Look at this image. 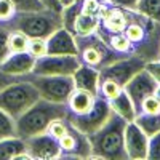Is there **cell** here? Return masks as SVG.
Listing matches in <instances>:
<instances>
[{"mask_svg": "<svg viewBox=\"0 0 160 160\" xmlns=\"http://www.w3.org/2000/svg\"><path fill=\"white\" fill-rule=\"evenodd\" d=\"M127 15L128 19L123 34L133 47V56H138L146 62L160 59V22L138 10H128Z\"/></svg>", "mask_w": 160, "mask_h": 160, "instance_id": "1", "label": "cell"}, {"mask_svg": "<svg viewBox=\"0 0 160 160\" xmlns=\"http://www.w3.org/2000/svg\"><path fill=\"white\" fill-rule=\"evenodd\" d=\"M127 120L112 111L111 117L98 131L88 136L91 146V157L123 160L128 158L125 151V127Z\"/></svg>", "mask_w": 160, "mask_h": 160, "instance_id": "2", "label": "cell"}, {"mask_svg": "<svg viewBox=\"0 0 160 160\" xmlns=\"http://www.w3.org/2000/svg\"><path fill=\"white\" fill-rule=\"evenodd\" d=\"M69 114L68 104L62 102H51L40 98L35 104L21 114L16 118V136L28 139L37 135H42L48 130L53 120L66 118Z\"/></svg>", "mask_w": 160, "mask_h": 160, "instance_id": "3", "label": "cell"}, {"mask_svg": "<svg viewBox=\"0 0 160 160\" xmlns=\"http://www.w3.org/2000/svg\"><path fill=\"white\" fill-rule=\"evenodd\" d=\"M10 31H21L29 38H48L53 32L62 28L61 11L48 8L37 11H16L11 19L5 21Z\"/></svg>", "mask_w": 160, "mask_h": 160, "instance_id": "4", "label": "cell"}, {"mask_svg": "<svg viewBox=\"0 0 160 160\" xmlns=\"http://www.w3.org/2000/svg\"><path fill=\"white\" fill-rule=\"evenodd\" d=\"M40 99V93L28 78L19 77L0 90V109L18 118Z\"/></svg>", "mask_w": 160, "mask_h": 160, "instance_id": "5", "label": "cell"}, {"mask_svg": "<svg viewBox=\"0 0 160 160\" xmlns=\"http://www.w3.org/2000/svg\"><path fill=\"white\" fill-rule=\"evenodd\" d=\"M75 42H77V50H78L77 56L80 58L82 64L93 66L98 71L109 66L111 62L123 58L122 55H118L117 51H114L106 43L98 32H93L90 35H77Z\"/></svg>", "mask_w": 160, "mask_h": 160, "instance_id": "6", "label": "cell"}, {"mask_svg": "<svg viewBox=\"0 0 160 160\" xmlns=\"http://www.w3.org/2000/svg\"><path fill=\"white\" fill-rule=\"evenodd\" d=\"M29 82L34 83V87L38 90L40 98H43L51 102H62L68 104V99L71 93L75 88L72 75H35L28 74L22 75Z\"/></svg>", "mask_w": 160, "mask_h": 160, "instance_id": "7", "label": "cell"}, {"mask_svg": "<svg viewBox=\"0 0 160 160\" xmlns=\"http://www.w3.org/2000/svg\"><path fill=\"white\" fill-rule=\"evenodd\" d=\"M112 114V108L109 104V99H106L104 96H96V101L93 104V108L87 114H72L69 112L66 120L68 123L77 128L78 131L85 133L87 136L93 135L95 131H98Z\"/></svg>", "mask_w": 160, "mask_h": 160, "instance_id": "8", "label": "cell"}, {"mask_svg": "<svg viewBox=\"0 0 160 160\" xmlns=\"http://www.w3.org/2000/svg\"><path fill=\"white\" fill-rule=\"evenodd\" d=\"M82 64L77 55H45L35 59L31 74L35 75H72Z\"/></svg>", "mask_w": 160, "mask_h": 160, "instance_id": "9", "label": "cell"}, {"mask_svg": "<svg viewBox=\"0 0 160 160\" xmlns=\"http://www.w3.org/2000/svg\"><path fill=\"white\" fill-rule=\"evenodd\" d=\"M144 68H146V61L138 58V56L120 58L99 71V82L109 78V80L117 82L120 87H125V83L128 80Z\"/></svg>", "mask_w": 160, "mask_h": 160, "instance_id": "10", "label": "cell"}, {"mask_svg": "<svg viewBox=\"0 0 160 160\" xmlns=\"http://www.w3.org/2000/svg\"><path fill=\"white\" fill-rule=\"evenodd\" d=\"M157 87H158V82L151 75V72L146 68L141 69L138 74H135L125 83L123 90L127 91V95L130 96L133 104H135L136 114H139V111H141L142 101L151 95H155Z\"/></svg>", "mask_w": 160, "mask_h": 160, "instance_id": "11", "label": "cell"}, {"mask_svg": "<svg viewBox=\"0 0 160 160\" xmlns=\"http://www.w3.org/2000/svg\"><path fill=\"white\" fill-rule=\"evenodd\" d=\"M68 122V120H66ZM61 157H74V158H87L91 157L90 139L85 133L78 131L72 125H69L68 133L59 138Z\"/></svg>", "mask_w": 160, "mask_h": 160, "instance_id": "12", "label": "cell"}, {"mask_svg": "<svg viewBox=\"0 0 160 160\" xmlns=\"http://www.w3.org/2000/svg\"><path fill=\"white\" fill-rule=\"evenodd\" d=\"M26 141V151L29 152L32 158H56L61 157L59 139L51 136L48 131L37 135L32 138L24 139Z\"/></svg>", "mask_w": 160, "mask_h": 160, "instance_id": "13", "label": "cell"}, {"mask_svg": "<svg viewBox=\"0 0 160 160\" xmlns=\"http://www.w3.org/2000/svg\"><path fill=\"white\" fill-rule=\"evenodd\" d=\"M148 146L149 136L135 122H128L125 127V151L128 158H148Z\"/></svg>", "mask_w": 160, "mask_h": 160, "instance_id": "14", "label": "cell"}, {"mask_svg": "<svg viewBox=\"0 0 160 160\" xmlns=\"http://www.w3.org/2000/svg\"><path fill=\"white\" fill-rule=\"evenodd\" d=\"M35 59L29 51H19V53H11V55L0 64V71L13 75V77H22L32 72Z\"/></svg>", "mask_w": 160, "mask_h": 160, "instance_id": "15", "label": "cell"}, {"mask_svg": "<svg viewBox=\"0 0 160 160\" xmlns=\"http://www.w3.org/2000/svg\"><path fill=\"white\" fill-rule=\"evenodd\" d=\"M77 42L68 29H58L47 38V55H77Z\"/></svg>", "mask_w": 160, "mask_h": 160, "instance_id": "16", "label": "cell"}, {"mask_svg": "<svg viewBox=\"0 0 160 160\" xmlns=\"http://www.w3.org/2000/svg\"><path fill=\"white\" fill-rule=\"evenodd\" d=\"M75 88H82L90 93H93L95 96L99 95V71L93 66L88 64H80L78 69L72 74Z\"/></svg>", "mask_w": 160, "mask_h": 160, "instance_id": "17", "label": "cell"}, {"mask_svg": "<svg viewBox=\"0 0 160 160\" xmlns=\"http://www.w3.org/2000/svg\"><path fill=\"white\" fill-rule=\"evenodd\" d=\"M96 101V96L93 93L82 90V88H74V91L71 93V96L68 99V108L69 112L72 114H87L93 104Z\"/></svg>", "mask_w": 160, "mask_h": 160, "instance_id": "18", "label": "cell"}, {"mask_svg": "<svg viewBox=\"0 0 160 160\" xmlns=\"http://www.w3.org/2000/svg\"><path fill=\"white\" fill-rule=\"evenodd\" d=\"M111 108L115 114H118L120 117H123L127 122H133L136 117V109H135V104H133V101L130 99V96L127 95V91L122 90L118 93V95L115 98H112L109 101Z\"/></svg>", "mask_w": 160, "mask_h": 160, "instance_id": "19", "label": "cell"}, {"mask_svg": "<svg viewBox=\"0 0 160 160\" xmlns=\"http://www.w3.org/2000/svg\"><path fill=\"white\" fill-rule=\"evenodd\" d=\"M99 37L108 43L114 51H117L118 55L125 56H133V47L130 43V40L123 32H112V34H99Z\"/></svg>", "mask_w": 160, "mask_h": 160, "instance_id": "20", "label": "cell"}, {"mask_svg": "<svg viewBox=\"0 0 160 160\" xmlns=\"http://www.w3.org/2000/svg\"><path fill=\"white\" fill-rule=\"evenodd\" d=\"M28 152L26 151V141L19 136H11L0 139V160L16 158L19 154Z\"/></svg>", "mask_w": 160, "mask_h": 160, "instance_id": "21", "label": "cell"}, {"mask_svg": "<svg viewBox=\"0 0 160 160\" xmlns=\"http://www.w3.org/2000/svg\"><path fill=\"white\" fill-rule=\"evenodd\" d=\"M133 122H135L149 138L154 136L155 133H160V112L158 114L139 112V114H136V117H135Z\"/></svg>", "mask_w": 160, "mask_h": 160, "instance_id": "22", "label": "cell"}, {"mask_svg": "<svg viewBox=\"0 0 160 160\" xmlns=\"http://www.w3.org/2000/svg\"><path fill=\"white\" fill-rule=\"evenodd\" d=\"M98 26H99V16L80 13L78 18L75 19L74 37H77V35H90V34L98 31Z\"/></svg>", "mask_w": 160, "mask_h": 160, "instance_id": "23", "label": "cell"}, {"mask_svg": "<svg viewBox=\"0 0 160 160\" xmlns=\"http://www.w3.org/2000/svg\"><path fill=\"white\" fill-rule=\"evenodd\" d=\"M82 13V0H75V2L66 5L61 11V18H62V28L68 29L71 34H74V26H75V19L78 18V15Z\"/></svg>", "mask_w": 160, "mask_h": 160, "instance_id": "24", "label": "cell"}, {"mask_svg": "<svg viewBox=\"0 0 160 160\" xmlns=\"http://www.w3.org/2000/svg\"><path fill=\"white\" fill-rule=\"evenodd\" d=\"M16 136V118L0 109V139Z\"/></svg>", "mask_w": 160, "mask_h": 160, "instance_id": "25", "label": "cell"}, {"mask_svg": "<svg viewBox=\"0 0 160 160\" xmlns=\"http://www.w3.org/2000/svg\"><path fill=\"white\" fill-rule=\"evenodd\" d=\"M136 10L151 19L160 22V0H138Z\"/></svg>", "mask_w": 160, "mask_h": 160, "instance_id": "26", "label": "cell"}, {"mask_svg": "<svg viewBox=\"0 0 160 160\" xmlns=\"http://www.w3.org/2000/svg\"><path fill=\"white\" fill-rule=\"evenodd\" d=\"M8 45L11 53H19V51H28L29 47V37L21 31H11L8 37Z\"/></svg>", "mask_w": 160, "mask_h": 160, "instance_id": "27", "label": "cell"}, {"mask_svg": "<svg viewBox=\"0 0 160 160\" xmlns=\"http://www.w3.org/2000/svg\"><path fill=\"white\" fill-rule=\"evenodd\" d=\"M123 90V87H120L117 82H114V80H101V83H99V93L106 98V99H112L115 98L120 91Z\"/></svg>", "mask_w": 160, "mask_h": 160, "instance_id": "28", "label": "cell"}, {"mask_svg": "<svg viewBox=\"0 0 160 160\" xmlns=\"http://www.w3.org/2000/svg\"><path fill=\"white\" fill-rule=\"evenodd\" d=\"M10 29L5 26V22H0V64H2L10 55V45H8V37H10Z\"/></svg>", "mask_w": 160, "mask_h": 160, "instance_id": "29", "label": "cell"}, {"mask_svg": "<svg viewBox=\"0 0 160 160\" xmlns=\"http://www.w3.org/2000/svg\"><path fill=\"white\" fill-rule=\"evenodd\" d=\"M28 51L34 58H40L47 55V40L45 38H29Z\"/></svg>", "mask_w": 160, "mask_h": 160, "instance_id": "30", "label": "cell"}, {"mask_svg": "<svg viewBox=\"0 0 160 160\" xmlns=\"http://www.w3.org/2000/svg\"><path fill=\"white\" fill-rule=\"evenodd\" d=\"M68 128H69V123L66 122V118H58V120H53L47 131L50 133L51 136H55L56 139H59V138H62L66 133H68Z\"/></svg>", "mask_w": 160, "mask_h": 160, "instance_id": "31", "label": "cell"}, {"mask_svg": "<svg viewBox=\"0 0 160 160\" xmlns=\"http://www.w3.org/2000/svg\"><path fill=\"white\" fill-rule=\"evenodd\" d=\"M16 7V11H37L43 10L45 7L38 0H11Z\"/></svg>", "mask_w": 160, "mask_h": 160, "instance_id": "32", "label": "cell"}, {"mask_svg": "<svg viewBox=\"0 0 160 160\" xmlns=\"http://www.w3.org/2000/svg\"><path fill=\"white\" fill-rule=\"evenodd\" d=\"M15 13H16V7L11 0H0V22L11 19Z\"/></svg>", "mask_w": 160, "mask_h": 160, "instance_id": "33", "label": "cell"}, {"mask_svg": "<svg viewBox=\"0 0 160 160\" xmlns=\"http://www.w3.org/2000/svg\"><path fill=\"white\" fill-rule=\"evenodd\" d=\"M139 112H146V114H158L160 112V101L157 99L155 95L148 96L142 104H141V111Z\"/></svg>", "mask_w": 160, "mask_h": 160, "instance_id": "34", "label": "cell"}, {"mask_svg": "<svg viewBox=\"0 0 160 160\" xmlns=\"http://www.w3.org/2000/svg\"><path fill=\"white\" fill-rule=\"evenodd\" d=\"M148 158H151V160H160V133H155L154 136L149 138Z\"/></svg>", "mask_w": 160, "mask_h": 160, "instance_id": "35", "label": "cell"}, {"mask_svg": "<svg viewBox=\"0 0 160 160\" xmlns=\"http://www.w3.org/2000/svg\"><path fill=\"white\" fill-rule=\"evenodd\" d=\"M146 69H148V71L151 72V75L157 80L158 83H160V59L146 62Z\"/></svg>", "mask_w": 160, "mask_h": 160, "instance_id": "36", "label": "cell"}, {"mask_svg": "<svg viewBox=\"0 0 160 160\" xmlns=\"http://www.w3.org/2000/svg\"><path fill=\"white\" fill-rule=\"evenodd\" d=\"M40 3H42L45 8L48 10H53V11H62V2L61 0H38Z\"/></svg>", "mask_w": 160, "mask_h": 160, "instance_id": "37", "label": "cell"}, {"mask_svg": "<svg viewBox=\"0 0 160 160\" xmlns=\"http://www.w3.org/2000/svg\"><path fill=\"white\" fill-rule=\"evenodd\" d=\"M108 2L122 8H128V10H136V5H138V0H108Z\"/></svg>", "mask_w": 160, "mask_h": 160, "instance_id": "38", "label": "cell"}, {"mask_svg": "<svg viewBox=\"0 0 160 160\" xmlns=\"http://www.w3.org/2000/svg\"><path fill=\"white\" fill-rule=\"evenodd\" d=\"M18 78H19V77H13V75H8V74H5V72L0 71V90H2L3 87H7L8 83L18 80Z\"/></svg>", "mask_w": 160, "mask_h": 160, "instance_id": "39", "label": "cell"}, {"mask_svg": "<svg viewBox=\"0 0 160 160\" xmlns=\"http://www.w3.org/2000/svg\"><path fill=\"white\" fill-rule=\"evenodd\" d=\"M155 96H157V99L160 101V83H158V87H157V90H155Z\"/></svg>", "mask_w": 160, "mask_h": 160, "instance_id": "40", "label": "cell"}, {"mask_svg": "<svg viewBox=\"0 0 160 160\" xmlns=\"http://www.w3.org/2000/svg\"><path fill=\"white\" fill-rule=\"evenodd\" d=\"M61 2H62V7H66V5H69V3L75 2V0H61Z\"/></svg>", "mask_w": 160, "mask_h": 160, "instance_id": "41", "label": "cell"}, {"mask_svg": "<svg viewBox=\"0 0 160 160\" xmlns=\"http://www.w3.org/2000/svg\"><path fill=\"white\" fill-rule=\"evenodd\" d=\"M99 2H108V0H99Z\"/></svg>", "mask_w": 160, "mask_h": 160, "instance_id": "42", "label": "cell"}]
</instances>
